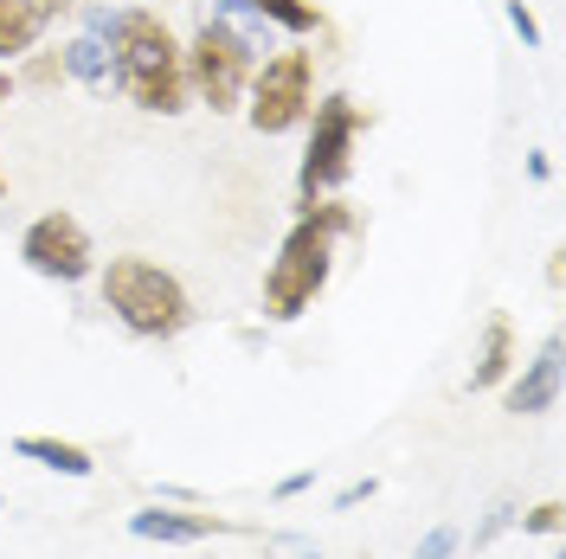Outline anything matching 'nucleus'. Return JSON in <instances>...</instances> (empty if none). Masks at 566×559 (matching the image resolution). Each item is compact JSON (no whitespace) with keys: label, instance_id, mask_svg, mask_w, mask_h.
Here are the masks:
<instances>
[{"label":"nucleus","instance_id":"1","mask_svg":"<svg viewBox=\"0 0 566 559\" xmlns=\"http://www.w3.org/2000/svg\"><path fill=\"white\" fill-rule=\"evenodd\" d=\"M84 33L104 39L109 52V91L123 104L148 109V116H180L193 104L187 97V65H180V39L155 7H84Z\"/></svg>","mask_w":566,"mask_h":559},{"label":"nucleus","instance_id":"2","mask_svg":"<svg viewBox=\"0 0 566 559\" xmlns=\"http://www.w3.org/2000/svg\"><path fill=\"white\" fill-rule=\"evenodd\" d=\"M348 232H360V219H354V207L342 193L296 207L277 257H271V271H264V315H271V321H296V315L316 309V296L328 289V277H335V245H342Z\"/></svg>","mask_w":566,"mask_h":559},{"label":"nucleus","instance_id":"3","mask_svg":"<svg viewBox=\"0 0 566 559\" xmlns=\"http://www.w3.org/2000/svg\"><path fill=\"white\" fill-rule=\"evenodd\" d=\"M97 289H104V309L116 315L136 341H180V335L193 328V296H187V283H180L168 264L142 257V251L109 257L104 271H97Z\"/></svg>","mask_w":566,"mask_h":559},{"label":"nucleus","instance_id":"4","mask_svg":"<svg viewBox=\"0 0 566 559\" xmlns=\"http://www.w3.org/2000/svg\"><path fill=\"white\" fill-rule=\"evenodd\" d=\"M264 52L251 45L239 27H226L219 13H207L193 39L180 45V65H187V97L193 104H207L212 116H239L245 109V84H251V65H258Z\"/></svg>","mask_w":566,"mask_h":559},{"label":"nucleus","instance_id":"5","mask_svg":"<svg viewBox=\"0 0 566 559\" xmlns=\"http://www.w3.org/2000/svg\"><path fill=\"white\" fill-rule=\"evenodd\" d=\"M310 141H303V161H296V200L310 207V200H328V193H342L354 175V148L367 136V116L354 104L348 91H328L310 104Z\"/></svg>","mask_w":566,"mask_h":559},{"label":"nucleus","instance_id":"6","mask_svg":"<svg viewBox=\"0 0 566 559\" xmlns=\"http://www.w3.org/2000/svg\"><path fill=\"white\" fill-rule=\"evenodd\" d=\"M310 104H316V52L310 45H290V52H271L251 65L245 84V116L258 136H290L310 123Z\"/></svg>","mask_w":566,"mask_h":559},{"label":"nucleus","instance_id":"7","mask_svg":"<svg viewBox=\"0 0 566 559\" xmlns=\"http://www.w3.org/2000/svg\"><path fill=\"white\" fill-rule=\"evenodd\" d=\"M20 264L45 283H84L97 277V245H91L77 212H39L20 232Z\"/></svg>","mask_w":566,"mask_h":559},{"label":"nucleus","instance_id":"8","mask_svg":"<svg viewBox=\"0 0 566 559\" xmlns=\"http://www.w3.org/2000/svg\"><path fill=\"white\" fill-rule=\"evenodd\" d=\"M129 534L148 540V547H200V540H219V534H239V521L212 515L200 502H148L129 515Z\"/></svg>","mask_w":566,"mask_h":559},{"label":"nucleus","instance_id":"9","mask_svg":"<svg viewBox=\"0 0 566 559\" xmlns=\"http://www.w3.org/2000/svg\"><path fill=\"white\" fill-rule=\"evenodd\" d=\"M560 386H566V348H560V335H547V341L534 348L528 367L502 380V412H515V419H547V412L560 405Z\"/></svg>","mask_w":566,"mask_h":559},{"label":"nucleus","instance_id":"10","mask_svg":"<svg viewBox=\"0 0 566 559\" xmlns=\"http://www.w3.org/2000/svg\"><path fill=\"white\" fill-rule=\"evenodd\" d=\"M515 373V321L490 315L483 321V341H476V367H470V392H495V386Z\"/></svg>","mask_w":566,"mask_h":559},{"label":"nucleus","instance_id":"11","mask_svg":"<svg viewBox=\"0 0 566 559\" xmlns=\"http://www.w3.org/2000/svg\"><path fill=\"white\" fill-rule=\"evenodd\" d=\"M13 456H27L39 470H52V476H71V483L97 476V456L84 451V444H71V437H39V431H27V437H13Z\"/></svg>","mask_w":566,"mask_h":559},{"label":"nucleus","instance_id":"12","mask_svg":"<svg viewBox=\"0 0 566 559\" xmlns=\"http://www.w3.org/2000/svg\"><path fill=\"white\" fill-rule=\"evenodd\" d=\"M52 27V13H45V0H0V59L13 65V59H27L39 52V39Z\"/></svg>","mask_w":566,"mask_h":559},{"label":"nucleus","instance_id":"13","mask_svg":"<svg viewBox=\"0 0 566 559\" xmlns=\"http://www.w3.org/2000/svg\"><path fill=\"white\" fill-rule=\"evenodd\" d=\"M59 71L65 77H77L84 91H109V52H104V39L97 33H77L59 45Z\"/></svg>","mask_w":566,"mask_h":559},{"label":"nucleus","instance_id":"14","mask_svg":"<svg viewBox=\"0 0 566 559\" xmlns=\"http://www.w3.org/2000/svg\"><path fill=\"white\" fill-rule=\"evenodd\" d=\"M251 13H264L277 33H296V39H310L322 33V7L316 0H245Z\"/></svg>","mask_w":566,"mask_h":559},{"label":"nucleus","instance_id":"15","mask_svg":"<svg viewBox=\"0 0 566 559\" xmlns=\"http://www.w3.org/2000/svg\"><path fill=\"white\" fill-rule=\"evenodd\" d=\"M258 547H264V559H322V540L316 534H296V527H264Z\"/></svg>","mask_w":566,"mask_h":559},{"label":"nucleus","instance_id":"16","mask_svg":"<svg viewBox=\"0 0 566 559\" xmlns=\"http://www.w3.org/2000/svg\"><path fill=\"white\" fill-rule=\"evenodd\" d=\"M515 515H522V508H515L509 495H502V502H490V515H483V527L470 534V553H483V547H490L495 534H509V527H515Z\"/></svg>","mask_w":566,"mask_h":559},{"label":"nucleus","instance_id":"17","mask_svg":"<svg viewBox=\"0 0 566 559\" xmlns=\"http://www.w3.org/2000/svg\"><path fill=\"white\" fill-rule=\"evenodd\" d=\"M458 547H463V527H431V534H424L419 547H412V559H458Z\"/></svg>","mask_w":566,"mask_h":559},{"label":"nucleus","instance_id":"18","mask_svg":"<svg viewBox=\"0 0 566 559\" xmlns=\"http://www.w3.org/2000/svg\"><path fill=\"white\" fill-rule=\"evenodd\" d=\"M515 527H522V534H560V502H534V508H522Z\"/></svg>","mask_w":566,"mask_h":559},{"label":"nucleus","instance_id":"19","mask_svg":"<svg viewBox=\"0 0 566 559\" xmlns=\"http://www.w3.org/2000/svg\"><path fill=\"white\" fill-rule=\"evenodd\" d=\"M502 13H509V27H515V39H522V45L534 52V45H541V20L528 13V0H509Z\"/></svg>","mask_w":566,"mask_h":559},{"label":"nucleus","instance_id":"20","mask_svg":"<svg viewBox=\"0 0 566 559\" xmlns=\"http://www.w3.org/2000/svg\"><path fill=\"white\" fill-rule=\"evenodd\" d=\"M310 489H316V470H296V476H283L271 495H277V502H296V495H310Z\"/></svg>","mask_w":566,"mask_h":559},{"label":"nucleus","instance_id":"21","mask_svg":"<svg viewBox=\"0 0 566 559\" xmlns=\"http://www.w3.org/2000/svg\"><path fill=\"white\" fill-rule=\"evenodd\" d=\"M374 495H380V483H374V476H360V483H348V489L335 495V508H360V502H374Z\"/></svg>","mask_w":566,"mask_h":559},{"label":"nucleus","instance_id":"22","mask_svg":"<svg viewBox=\"0 0 566 559\" xmlns=\"http://www.w3.org/2000/svg\"><path fill=\"white\" fill-rule=\"evenodd\" d=\"M7 97H13V77H7V71H0V109H7Z\"/></svg>","mask_w":566,"mask_h":559},{"label":"nucleus","instance_id":"23","mask_svg":"<svg viewBox=\"0 0 566 559\" xmlns=\"http://www.w3.org/2000/svg\"><path fill=\"white\" fill-rule=\"evenodd\" d=\"M0 200H7V168H0Z\"/></svg>","mask_w":566,"mask_h":559},{"label":"nucleus","instance_id":"24","mask_svg":"<svg viewBox=\"0 0 566 559\" xmlns=\"http://www.w3.org/2000/svg\"><path fill=\"white\" fill-rule=\"evenodd\" d=\"M360 559H374V553H360Z\"/></svg>","mask_w":566,"mask_h":559},{"label":"nucleus","instance_id":"25","mask_svg":"<svg viewBox=\"0 0 566 559\" xmlns=\"http://www.w3.org/2000/svg\"><path fill=\"white\" fill-rule=\"evenodd\" d=\"M0 508H7V502H0Z\"/></svg>","mask_w":566,"mask_h":559}]
</instances>
